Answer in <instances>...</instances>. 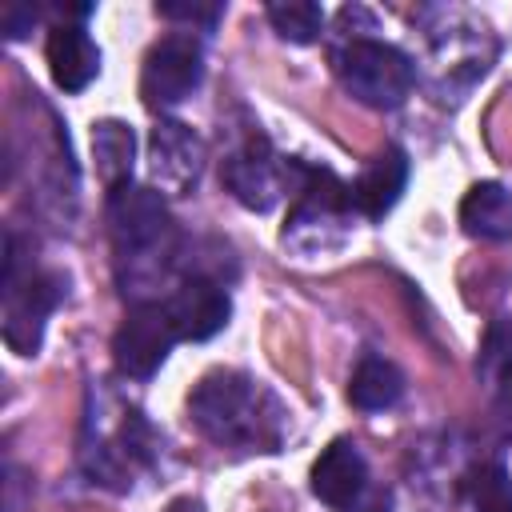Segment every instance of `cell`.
<instances>
[{"mask_svg":"<svg viewBox=\"0 0 512 512\" xmlns=\"http://www.w3.org/2000/svg\"><path fill=\"white\" fill-rule=\"evenodd\" d=\"M176 340H180V332L168 316V304L164 300H136L112 336L116 368L132 380H148L168 360Z\"/></svg>","mask_w":512,"mask_h":512,"instance_id":"obj_7","label":"cell"},{"mask_svg":"<svg viewBox=\"0 0 512 512\" xmlns=\"http://www.w3.org/2000/svg\"><path fill=\"white\" fill-rule=\"evenodd\" d=\"M32 20H36V8H28V4H8V8H4V32H8V40H20Z\"/></svg>","mask_w":512,"mask_h":512,"instance_id":"obj_22","label":"cell"},{"mask_svg":"<svg viewBox=\"0 0 512 512\" xmlns=\"http://www.w3.org/2000/svg\"><path fill=\"white\" fill-rule=\"evenodd\" d=\"M480 372L496 380V396L512 412V328L508 324H496L488 332V344L480 352Z\"/></svg>","mask_w":512,"mask_h":512,"instance_id":"obj_20","label":"cell"},{"mask_svg":"<svg viewBox=\"0 0 512 512\" xmlns=\"http://www.w3.org/2000/svg\"><path fill=\"white\" fill-rule=\"evenodd\" d=\"M156 12H160V16H168V20L204 24V28H212V24L220 20V4H188V0H164V4H156Z\"/></svg>","mask_w":512,"mask_h":512,"instance_id":"obj_21","label":"cell"},{"mask_svg":"<svg viewBox=\"0 0 512 512\" xmlns=\"http://www.w3.org/2000/svg\"><path fill=\"white\" fill-rule=\"evenodd\" d=\"M408 184V156L400 148H380L364 168L360 176L352 180V204L364 220H380L384 212H392V204L400 200Z\"/></svg>","mask_w":512,"mask_h":512,"instance_id":"obj_14","label":"cell"},{"mask_svg":"<svg viewBox=\"0 0 512 512\" xmlns=\"http://www.w3.org/2000/svg\"><path fill=\"white\" fill-rule=\"evenodd\" d=\"M444 28H432V60H436V92L444 100V92H464L476 76L488 72V56H480V32L476 24L468 28H456L452 16L444 12Z\"/></svg>","mask_w":512,"mask_h":512,"instance_id":"obj_11","label":"cell"},{"mask_svg":"<svg viewBox=\"0 0 512 512\" xmlns=\"http://www.w3.org/2000/svg\"><path fill=\"white\" fill-rule=\"evenodd\" d=\"M164 512H204V504L196 496H176V500L164 504Z\"/></svg>","mask_w":512,"mask_h":512,"instance_id":"obj_24","label":"cell"},{"mask_svg":"<svg viewBox=\"0 0 512 512\" xmlns=\"http://www.w3.org/2000/svg\"><path fill=\"white\" fill-rule=\"evenodd\" d=\"M460 228L476 240H508L512 236V188L496 180H480L460 200Z\"/></svg>","mask_w":512,"mask_h":512,"instance_id":"obj_15","label":"cell"},{"mask_svg":"<svg viewBox=\"0 0 512 512\" xmlns=\"http://www.w3.org/2000/svg\"><path fill=\"white\" fill-rule=\"evenodd\" d=\"M368 492V464L352 440H332L312 464V496L336 512H348Z\"/></svg>","mask_w":512,"mask_h":512,"instance_id":"obj_12","label":"cell"},{"mask_svg":"<svg viewBox=\"0 0 512 512\" xmlns=\"http://www.w3.org/2000/svg\"><path fill=\"white\" fill-rule=\"evenodd\" d=\"M332 72L344 92L368 108H396L416 84L412 56L368 32H344V40L332 48Z\"/></svg>","mask_w":512,"mask_h":512,"instance_id":"obj_4","label":"cell"},{"mask_svg":"<svg viewBox=\"0 0 512 512\" xmlns=\"http://www.w3.org/2000/svg\"><path fill=\"white\" fill-rule=\"evenodd\" d=\"M44 56L60 92H84L100 76V48L84 24H56L48 32Z\"/></svg>","mask_w":512,"mask_h":512,"instance_id":"obj_13","label":"cell"},{"mask_svg":"<svg viewBox=\"0 0 512 512\" xmlns=\"http://www.w3.org/2000/svg\"><path fill=\"white\" fill-rule=\"evenodd\" d=\"M192 424L228 452H276L288 432V412L256 376L240 368H216L200 376L188 396Z\"/></svg>","mask_w":512,"mask_h":512,"instance_id":"obj_1","label":"cell"},{"mask_svg":"<svg viewBox=\"0 0 512 512\" xmlns=\"http://www.w3.org/2000/svg\"><path fill=\"white\" fill-rule=\"evenodd\" d=\"M4 344L20 356H32L44 340V320L52 316V308L64 296V284L56 272H24L20 276V256H16V240H4Z\"/></svg>","mask_w":512,"mask_h":512,"instance_id":"obj_5","label":"cell"},{"mask_svg":"<svg viewBox=\"0 0 512 512\" xmlns=\"http://www.w3.org/2000/svg\"><path fill=\"white\" fill-rule=\"evenodd\" d=\"M268 24L276 28L280 40L288 44H312L324 28V8L312 0H284V4H268Z\"/></svg>","mask_w":512,"mask_h":512,"instance_id":"obj_19","label":"cell"},{"mask_svg":"<svg viewBox=\"0 0 512 512\" xmlns=\"http://www.w3.org/2000/svg\"><path fill=\"white\" fill-rule=\"evenodd\" d=\"M404 396V372L384 356H364L348 380V400L360 412H384Z\"/></svg>","mask_w":512,"mask_h":512,"instance_id":"obj_17","label":"cell"},{"mask_svg":"<svg viewBox=\"0 0 512 512\" xmlns=\"http://www.w3.org/2000/svg\"><path fill=\"white\" fill-rule=\"evenodd\" d=\"M108 228L124 292L156 288L180 260V232L156 188L124 184L108 192Z\"/></svg>","mask_w":512,"mask_h":512,"instance_id":"obj_2","label":"cell"},{"mask_svg":"<svg viewBox=\"0 0 512 512\" xmlns=\"http://www.w3.org/2000/svg\"><path fill=\"white\" fill-rule=\"evenodd\" d=\"M464 500L472 512H512V480L504 464H476L464 476Z\"/></svg>","mask_w":512,"mask_h":512,"instance_id":"obj_18","label":"cell"},{"mask_svg":"<svg viewBox=\"0 0 512 512\" xmlns=\"http://www.w3.org/2000/svg\"><path fill=\"white\" fill-rule=\"evenodd\" d=\"M292 192H296V204H292L288 224H284V244H292L304 256L336 248L344 240L352 212H356L352 184H344L328 168H312V164L292 160Z\"/></svg>","mask_w":512,"mask_h":512,"instance_id":"obj_3","label":"cell"},{"mask_svg":"<svg viewBox=\"0 0 512 512\" xmlns=\"http://www.w3.org/2000/svg\"><path fill=\"white\" fill-rule=\"evenodd\" d=\"M348 512H392V500H388L384 492H376V496H368V500H356Z\"/></svg>","mask_w":512,"mask_h":512,"instance_id":"obj_23","label":"cell"},{"mask_svg":"<svg viewBox=\"0 0 512 512\" xmlns=\"http://www.w3.org/2000/svg\"><path fill=\"white\" fill-rule=\"evenodd\" d=\"M224 184H228V192L244 208L268 212L292 188V160L284 164L276 156V148L260 132H252L244 144H236L228 152V160H224Z\"/></svg>","mask_w":512,"mask_h":512,"instance_id":"obj_8","label":"cell"},{"mask_svg":"<svg viewBox=\"0 0 512 512\" xmlns=\"http://www.w3.org/2000/svg\"><path fill=\"white\" fill-rule=\"evenodd\" d=\"M204 172V140L180 120H156L148 132V188L188 196Z\"/></svg>","mask_w":512,"mask_h":512,"instance_id":"obj_9","label":"cell"},{"mask_svg":"<svg viewBox=\"0 0 512 512\" xmlns=\"http://www.w3.org/2000/svg\"><path fill=\"white\" fill-rule=\"evenodd\" d=\"M204 80V48L192 32H172L164 40H156L144 56V72H140V100L152 112L176 108L180 100H188Z\"/></svg>","mask_w":512,"mask_h":512,"instance_id":"obj_6","label":"cell"},{"mask_svg":"<svg viewBox=\"0 0 512 512\" xmlns=\"http://www.w3.org/2000/svg\"><path fill=\"white\" fill-rule=\"evenodd\" d=\"M92 160L108 192L132 184L136 164V132L124 120H96L92 124Z\"/></svg>","mask_w":512,"mask_h":512,"instance_id":"obj_16","label":"cell"},{"mask_svg":"<svg viewBox=\"0 0 512 512\" xmlns=\"http://www.w3.org/2000/svg\"><path fill=\"white\" fill-rule=\"evenodd\" d=\"M164 304H168V316H172L180 340H212L232 316V300H228L224 284L212 276H200V272L184 276Z\"/></svg>","mask_w":512,"mask_h":512,"instance_id":"obj_10","label":"cell"}]
</instances>
